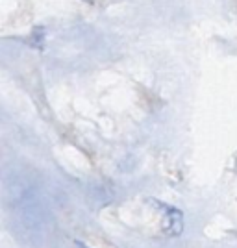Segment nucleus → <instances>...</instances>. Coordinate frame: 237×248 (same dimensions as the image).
I'll return each instance as SVG.
<instances>
[{
    "instance_id": "f257e3e1",
    "label": "nucleus",
    "mask_w": 237,
    "mask_h": 248,
    "mask_svg": "<svg viewBox=\"0 0 237 248\" xmlns=\"http://www.w3.org/2000/svg\"><path fill=\"white\" fill-rule=\"evenodd\" d=\"M78 247H80V248H85V247H82V245H78Z\"/></svg>"
}]
</instances>
